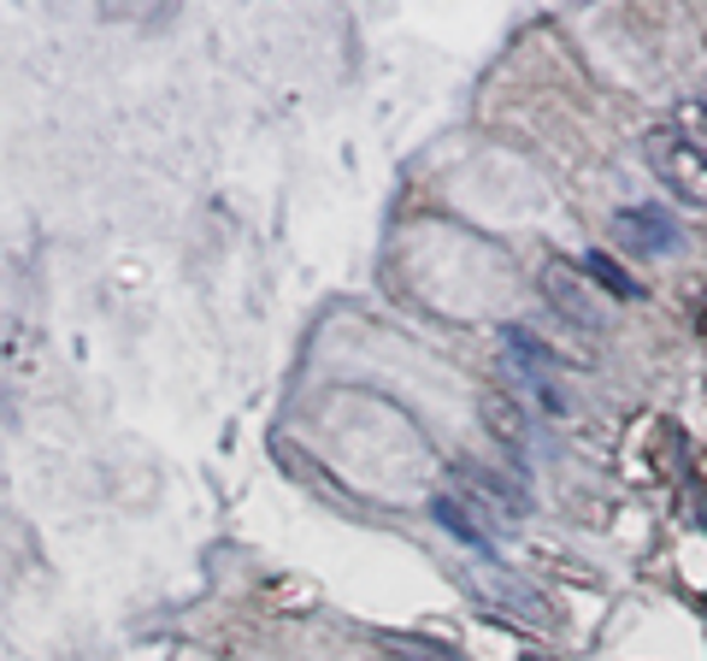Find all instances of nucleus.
<instances>
[{"label":"nucleus","instance_id":"f257e3e1","mask_svg":"<svg viewBox=\"0 0 707 661\" xmlns=\"http://www.w3.org/2000/svg\"><path fill=\"white\" fill-rule=\"evenodd\" d=\"M454 484H460V508L472 520H484V532H519V520H525V484H513L502 479V472H490V467H478V461H454Z\"/></svg>","mask_w":707,"mask_h":661},{"label":"nucleus","instance_id":"f03ea898","mask_svg":"<svg viewBox=\"0 0 707 661\" xmlns=\"http://www.w3.org/2000/svg\"><path fill=\"white\" fill-rule=\"evenodd\" d=\"M643 160H649V172L661 178L678 201H689V207L707 213V160L672 125H654L649 137H643Z\"/></svg>","mask_w":707,"mask_h":661},{"label":"nucleus","instance_id":"7ed1b4c3","mask_svg":"<svg viewBox=\"0 0 707 661\" xmlns=\"http://www.w3.org/2000/svg\"><path fill=\"white\" fill-rule=\"evenodd\" d=\"M543 296L555 301V308L572 319L578 331H613V313H608V301L596 296V284H583V266H566V260H548L543 266Z\"/></svg>","mask_w":707,"mask_h":661},{"label":"nucleus","instance_id":"20e7f679","mask_svg":"<svg viewBox=\"0 0 707 661\" xmlns=\"http://www.w3.org/2000/svg\"><path fill=\"white\" fill-rule=\"evenodd\" d=\"M613 231L625 236V248L649 254V260H666V254L678 248V225H672V213H661V207H625L613 218Z\"/></svg>","mask_w":707,"mask_h":661},{"label":"nucleus","instance_id":"39448f33","mask_svg":"<svg viewBox=\"0 0 707 661\" xmlns=\"http://www.w3.org/2000/svg\"><path fill=\"white\" fill-rule=\"evenodd\" d=\"M484 426H490V437H495V444H502L519 467L531 461V419L519 414V402H513V396L490 390V396H484Z\"/></svg>","mask_w":707,"mask_h":661},{"label":"nucleus","instance_id":"423d86ee","mask_svg":"<svg viewBox=\"0 0 707 661\" xmlns=\"http://www.w3.org/2000/svg\"><path fill=\"white\" fill-rule=\"evenodd\" d=\"M478 590H484V597H490V608H495V615H507V620H543V615H548L537 590H525L519 579H507L502 567H484V579H478Z\"/></svg>","mask_w":707,"mask_h":661},{"label":"nucleus","instance_id":"0eeeda50","mask_svg":"<svg viewBox=\"0 0 707 661\" xmlns=\"http://www.w3.org/2000/svg\"><path fill=\"white\" fill-rule=\"evenodd\" d=\"M578 266H583V278H596V290H608L613 301H631V296H643V284H631V273H625V266L613 260L608 248H590V254H583Z\"/></svg>","mask_w":707,"mask_h":661},{"label":"nucleus","instance_id":"6e6552de","mask_svg":"<svg viewBox=\"0 0 707 661\" xmlns=\"http://www.w3.org/2000/svg\"><path fill=\"white\" fill-rule=\"evenodd\" d=\"M502 349L513 354V366H525L537 384H543L548 372L560 366V361H555V349H548V343H537V337H531L525 326H507V331H502Z\"/></svg>","mask_w":707,"mask_h":661},{"label":"nucleus","instance_id":"1a4fd4ad","mask_svg":"<svg viewBox=\"0 0 707 661\" xmlns=\"http://www.w3.org/2000/svg\"><path fill=\"white\" fill-rule=\"evenodd\" d=\"M430 514H437V525H442V532H454L460 544L490 550V532H484V525H478L472 514H465V508H460V497H437V508H430Z\"/></svg>","mask_w":707,"mask_h":661},{"label":"nucleus","instance_id":"9d476101","mask_svg":"<svg viewBox=\"0 0 707 661\" xmlns=\"http://www.w3.org/2000/svg\"><path fill=\"white\" fill-rule=\"evenodd\" d=\"M672 130L696 148V154L707 160V100H689V107H678V118H672Z\"/></svg>","mask_w":707,"mask_h":661},{"label":"nucleus","instance_id":"9b49d317","mask_svg":"<svg viewBox=\"0 0 707 661\" xmlns=\"http://www.w3.org/2000/svg\"><path fill=\"white\" fill-rule=\"evenodd\" d=\"M389 655H395V661H460L454 650H442V643H425V638H389Z\"/></svg>","mask_w":707,"mask_h":661},{"label":"nucleus","instance_id":"f8f14e48","mask_svg":"<svg viewBox=\"0 0 707 661\" xmlns=\"http://www.w3.org/2000/svg\"><path fill=\"white\" fill-rule=\"evenodd\" d=\"M525 661H548V655H525Z\"/></svg>","mask_w":707,"mask_h":661}]
</instances>
